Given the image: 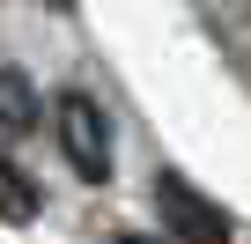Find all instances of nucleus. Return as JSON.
<instances>
[{
    "instance_id": "f257e3e1",
    "label": "nucleus",
    "mask_w": 251,
    "mask_h": 244,
    "mask_svg": "<svg viewBox=\"0 0 251 244\" xmlns=\"http://www.w3.org/2000/svg\"><path fill=\"white\" fill-rule=\"evenodd\" d=\"M52 126H59L67 163H74L89 185H103V178H111V118H103V104H96L89 89H67V96L52 104Z\"/></svg>"
},
{
    "instance_id": "f03ea898",
    "label": "nucleus",
    "mask_w": 251,
    "mask_h": 244,
    "mask_svg": "<svg viewBox=\"0 0 251 244\" xmlns=\"http://www.w3.org/2000/svg\"><path fill=\"white\" fill-rule=\"evenodd\" d=\"M155 215H163V229H170L177 244H229V207L207 200V192H200L192 178H177V170L155 178Z\"/></svg>"
},
{
    "instance_id": "7ed1b4c3",
    "label": "nucleus",
    "mask_w": 251,
    "mask_h": 244,
    "mask_svg": "<svg viewBox=\"0 0 251 244\" xmlns=\"http://www.w3.org/2000/svg\"><path fill=\"white\" fill-rule=\"evenodd\" d=\"M37 81L23 74V67H0V134H30L37 126Z\"/></svg>"
},
{
    "instance_id": "20e7f679",
    "label": "nucleus",
    "mask_w": 251,
    "mask_h": 244,
    "mask_svg": "<svg viewBox=\"0 0 251 244\" xmlns=\"http://www.w3.org/2000/svg\"><path fill=\"white\" fill-rule=\"evenodd\" d=\"M30 215H37V185L0 156V222H30Z\"/></svg>"
},
{
    "instance_id": "39448f33",
    "label": "nucleus",
    "mask_w": 251,
    "mask_h": 244,
    "mask_svg": "<svg viewBox=\"0 0 251 244\" xmlns=\"http://www.w3.org/2000/svg\"><path fill=\"white\" fill-rule=\"evenodd\" d=\"M52 8H74V0H52Z\"/></svg>"
}]
</instances>
